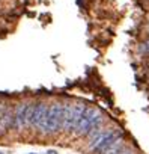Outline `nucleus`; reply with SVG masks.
<instances>
[{"label": "nucleus", "mask_w": 149, "mask_h": 154, "mask_svg": "<svg viewBox=\"0 0 149 154\" xmlns=\"http://www.w3.org/2000/svg\"><path fill=\"white\" fill-rule=\"evenodd\" d=\"M27 109H29V104H20L15 115H14V125L17 128H21L24 127L27 122Z\"/></svg>", "instance_id": "39448f33"}, {"label": "nucleus", "mask_w": 149, "mask_h": 154, "mask_svg": "<svg viewBox=\"0 0 149 154\" xmlns=\"http://www.w3.org/2000/svg\"><path fill=\"white\" fill-rule=\"evenodd\" d=\"M45 154H57V152H56V151H54V149H48V151H47V152H45Z\"/></svg>", "instance_id": "9d476101"}, {"label": "nucleus", "mask_w": 149, "mask_h": 154, "mask_svg": "<svg viewBox=\"0 0 149 154\" xmlns=\"http://www.w3.org/2000/svg\"><path fill=\"white\" fill-rule=\"evenodd\" d=\"M32 154H33V152H32Z\"/></svg>", "instance_id": "ddd939ff"}, {"label": "nucleus", "mask_w": 149, "mask_h": 154, "mask_svg": "<svg viewBox=\"0 0 149 154\" xmlns=\"http://www.w3.org/2000/svg\"><path fill=\"white\" fill-rule=\"evenodd\" d=\"M101 122H103V115L94 107H86L83 116L80 118L77 127L74 130H76L77 136H85V134H89L92 130L98 128Z\"/></svg>", "instance_id": "f257e3e1"}, {"label": "nucleus", "mask_w": 149, "mask_h": 154, "mask_svg": "<svg viewBox=\"0 0 149 154\" xmlns=\"http://www.w3.org/2000/svg\"><path fill=\"white\" fill-rule=\"evenodd\" d=\"M148 30H149V24H148Z\"/></svg>", "instance_id": "f8f14e48"}, {"label": "nucleus", "mask_w": 149, "mask_h": 154, "mask_svg": "<svg viewBox=\"0 0 149 154\" xmlns=\"http://www.w3.org/2000/svg\"><path fill=\"white\" fill-rule=\"evenodd\" d=\"M122 148H124V140H122V137H119V139L115 140V142H113V143H112V145H110L103 154H118Z\"/></svg>", "instance_id": "0eeeda50"}, {"label": "nucleus", "mask_w": 149, "mask_h": 154, "mask_svg": "<svg viewBox=\"0 0 149 154\" xmlns=\"http://www.w3.org/2000/svg\"><path fill=\"white\" fill-rule=\"evenodd\" d=\"M86 110V106L83 103H77V104H66L63 106V128L65 130H71V128H76L80 118L83 116Z\"/></svg>", "instance_id": "7ed1b4c3"}, {"label": "nucleus", "mask_w": 149, "mask_h": 154, "mask_svg": "<svg viewBox=\"0 0 149 154\" xmlns=\"http://www.w3.org/2000/svg\"><path fill=\"white\" fill-rule=\"evenodd\" d=\"M47 113H48V107H47V104H44V103H38V104L33 107V113H32V121H30V124L35 125L36 128L44 130L45 119H47Z\"/></svg>", "instance_id": "20e7f679"}, {"label": "nucleus", "mask_w": 149, "mask_h": 154, "mask_svg": "<svg viewBox=\"0 0 149 154\" xmlns=\"http://www.w3.org/2000/svg\"><path fill=\"white\" fill-rule=\"evenodd\" d=\"M63 106L62 104H51L48 107V113H47V119H45V125H44V131L45 133H54L59 128H63Z\"/></svg>", "instance_id": "f03ea898"}, {"label": "nucleus", "mask_w": 149, "mask_h": 154, "mask_svg": "<svg viewBox=\"0 0 149 154\" xmlns=\"http://www.w3.org/2000/svg\"><path fill=\"white\" fill-rule=\"evenodd\" d=\"M2 112H3V110H2V109H0V115H2Z\"/></svg>", "instance_id": "9b49d317"}, {"label": "nucleus", "mask_w": 149, "mask_h": 154, "mask_svg": "<svg viewBox=\"0 0 149 154\" xmlns=\"http://www.w3.org/2000/svg\"><path fill=\"white\" fill-rule=\"evenodd\" d=\"M118 154H134V152H133V151H130V149H124V148H122Z\"/></svg>", "instance_id": "1a4fd4ad"}, {"label": "nucleus", "mask_w": 149, "mask_h": 154, "mask_svg": "<svg viewBox=\"0 0 149 154\" xmlns=\"http://www.w3.org/2000/svg\"><path fill=\"white\" fill-rule=\"evenodd\" d=\"M12 122H14V115H12L11 109H5L2 112V115H0V136L9 130Z\"/></svg>", "instance_id": "423d86ee"}, {"label": "nucleus", "mask_w": 149, "mask_h": 154, "mask_svg": "<svg viewBox=\"0 0 149 154\" xmlns=\"http://www.w3.org/2000/svg\"><path fill=\"white\" fill-rule=\"evenodd\" d=\"M140 50H142L143 53H149V39H146L145 42H142V45H140Z\"/></svg>", "instance_id": "6e6552de"}]
</instances>
